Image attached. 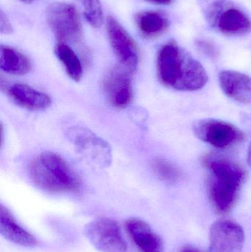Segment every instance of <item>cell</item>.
I'll use <instances>...</instances> for the list:
<instances>
[{
    "label": "cell",
    "mask_w": 251,
    "mask_h": 252,
    "mask_svg": "<svg viewBox=\"0 0 251 252\" xmlns=\"http://www.w3.org/2000/svg\"><path fill=\"white\" fill-rule=\"evenodd\" d=\"M13 32V27L7 16L2 10L0 11V32L1 34H10Z\"/></svg>",
    "instance_id": "603a6c76"
},
{
    "label": "cell",
    "mask_w": 251,
    "mask_h": 252,
    "mask_svg": "<svg viewBox=\"0 0 251 252\" xmlns=\"http://www.w3.org/2000/svg\"><path fill=\"white\" fill-rule=\"evenodd\" d=\"M244 244V230L235 220L221 219L211 226L210 252H242Z\"/></svg>",
    "instance_id": "9c48e42d"
},
{
    "label": "cell",
    "mask_w": 251,
    "mask_h": 252,
    "mask_svg": "<svg viewBox=\"0 0 251 252\" xmlns=\"http://www.w3.org/2000/svg\"><path fill=\"white\" fill-rule=\"evenodd\" d=\"M216 27L225 35H246L251 32V21L243 10L231 5L220 16Z\"/></svg>",
    "instance_id": "9a60e30c"
},
{
    "label": "cell",
    "mask_w": 251,
    "mask_h": 252,
    "mask_svg": "<svg viewBox=\"0 0 251 252\" xmlns=\"http://www.w3.org/2000/svg\"><path fill=\"white\" fill-rule=\"evenodd\" d=\"M146 1L156 4H169L173 1V0H146Z\"/></svg>",
    "instance_id": "cb8c5ba5"
},
{
    "label": "cell",
    "mask_w": 251,
    "mask_h": 252,
    "mask_svg": "<svg viewBox=\"0 0 251 252\" xmlns=\"http://www.w3.org/2000/svg\"><path fill=\"white\" fill-rule=\"evenodd\" d=\"M29 176L35 186L49 193L77 192L82 186L81 178L69 163L58 154L50 151L32 160Z\"/></svg>",
    "instance_id": "7a4b0ae2"
},
{
    "label": "cell",
    "mask_w": 251,
    "mask_h": 252,
    "mask_svg": "<svg viewBox=\"0 0 251 252\" xmlns=\"http://www.w3.org/2000/svg\"><path fill=\"white\" fill-rule=\"evenodd\" d=\"M0 68L10 75H23L30 72L32 63L26 56L16 49L1 45Z\"/></svg>",
    "instance_id": "e0dca14e"
},
{
    "label": "cell",
    "mask_w": 251,
    "mask_h": 252,
    "mask_svg": "<svg viewBox=\"0 0 251 252\" xmlns=\"http://www.w3.org/2000/svg\"><path fill=\"white\" fill-rule=\"evenodd\" d=\"M84 7V14L87 22L94 28H99L104 21L100 0H78Z\"/></svg>",
    "instance_id": "44dd1931"
},
{
    "label": "cell",
    "mask_w": 251,
    "mask_h": 252,
    "mask_svg": "<svg viewBox=\"0 0 251 252\" xmlns=\"http://www.w3.org/2000/svg\"><path fill=\"white\" fill-rule=\"evenodd\" d=\"M155 174L161 180L168 184H174L183 177L181 169L172 161L162 157H157L152 161Z\"/></svg>",
    "instance_id": "d6986e66"
},
{
    "label": "cell",
    "mask_w": 251,
    "mask_h": 252,
    "mask_svg": "<svg viewBox=\"0 0 251 252\" xmlns=\"http://www.w3.org/2000/svg\"><path fill=\"white\" fill-rule=\"evenodd\" d=\"M20 1H22V2L26 3V4H30L34 0H20Z\"/></svg>",
    "instance_id": "4316f807"
},
{
    "label": "cell",
    "mask_w": 251,
    "mask_h": 252,
    "mask_svg": "<svg viewBox=\"0 0 251 252\" xmlns=\"http://www.w3.org/2000/svg\"><path fill=\"white\" fill-rule=\"evenodd\" d=\"M140 32L147 38H154L163 34L169 28V21L166 15L157 10L140 12L136 17Z\"/></svg>",
    "instance_id": "2e32d148"
},
{
    "label": "cell",
    "mask_w": 251,
    "mask_h": 252,
    "mask_svg": "<svg viewBox=\"0 0 251 252\" xmlns=\"http://www.w3.org/2000/svg\"><path fill=\"white\" fill-rule=\"evenodd\" d=\"M205 19L211 27H216L224 10L231 6V0H198Z\"/></svg>",
    "instance_id": "ffe728a7"
},
{
    "label": "cell",
    "mask_w": 251,
    "mask_h": 252,
    "mask_svg": "<svg viewBox=\"0 0 251 252\" xmlns=\"http://www.w3.org/2000/svg\"><path fill=\"white\" fill-rule=\"evenodd\" d=\"M84 234L93 247L101 252H127L128 244L124 239L117 222L109 218H100L84 227Z\"/></svg>",
    "instance_id": "5b68a950"
},
{
    "label": "cell",
    "mask_w": 251,
    "mask_h": 252,
    "mask_svg": "<svg viewBox=\"0 0 251 252\" xmlns=\"http://www.w3.org/2000/svg\"><path fill=\"white\" fill-rule=\"evenodd\" d=\"M127 233L139 252H164L165 246L162 238L144 220L131 218L125 222Z\"/></svg>",
    "instance_id": "8fae6325"
},
{
    "label": "cell",
    "mask_w": 251,
    "mask_h": 252,
    "mask_svg": "<svg viewBox=\"0 0 251 252\" xmlns=\"http://www.w3.org/2000/svg\"><path fill=\"white\" fill-rule=\"evenodd\" d=\"M187 53L175 41H169L160 49L157 57V73L162 84L178 90Z\"/></svg>",
    "instance_id": "52a82bcc"
},
{
    "label": "cell",
    "mask_w": 251,
    "mask_h": 252,
    "mask_svg": "<svg viewBox=\"0 0 251 252\" xmlns=\"http://www.w3.org/2000/svg\"><path fill=\"white\" fill-rule=\"evenodd\" d=\"M66 136L80 154L100 167L110 166L112 148L109 144L89 129L72 127L68 129Z\"/></svg>",
    "instance_id": "277c9868"
},
{
    "label": "cell",
    "mask_w": 251,
    "mask_h": 252,
    "mask_svg": "<svg viewBox=\"0 0 251 252\" xmlns=\"http://www.w3.org/2000/svg\"><path fill=\"white\" fill-rule=\"evenodd\" d=\"M180 252H204L199 250V249L195 248L193 247H186L181 250Z\"/></svg>",
    "instance_id": "d4e9b609"
},
{
    "label": "cell",
    "mask_w": 251,
    "mask_h": 252,
    "mask_svg": "<svg viewBox=\"0 0 251 252\" xmlns=\"http://www.w3.org/2000/svg\"><path fill=\"white\" fill-rule=\"evenodd\" d=\"M196 46L202 53L206 55L208 57L215 59L219 55V51L216 46L211 41H206V40H197L196 41Z\"/></svg>",
    "instance_id": "7402d4cb"
},
{
    "label": "cell",
    "mask_w": 251,
    "mask_h": 252,
    "mask_svg": "<svg viewBox=\"0 0 251 252\" xmlns=\"http://www.w3.org/2000/svg\"><path fill=\"white\" fill-rule=\"evenodd\" d=\"M0 234L10 242L21 247L32 248L38 245V241L33 235L21 226L11 212L0 206Z\"/></svg>",
    "instance_id": "4fadbf2b"
},
{
    "label": "cell",
    "mask_w": 251,
    "mask_h": 252,
    "mask_svg": "<svg viewBox=\"0 0 251 252\" xmlns=\"http://www.w3.org/2000/svg\"><path fill=\"white\" fill-rule=\"evenodd\" d=\"M55 52L57 59L64 66L69 78L75 81H81L84 72L82 63L72 47L65 43L58 42Z\"/></svg>",
    "instance_id": "ac0fdd59"
},
{
    "label": "cell",
    "mask_w": 251,
    "mask_h": 252,
    "mask_svg": "<svg viewBox=\"0 0 251 252\" xmlns=\"http://www.w3.org/2000/svg\"><path fill=\"white\" fill-rule=\"evenodd\" d=\"M201 161L208 172V192L214 209L218 214L229 213L247 179V171L240 163L219 154H206Z\"/></svg>",
    "instance_id": "6da1fadb"
},
{
    "label": "cell",
    "mask_w": 251,
    "mask_h": 252,
    "mask_svg": "<svg viewBox=\"0 0 251 252\" xmlns=\"http://www.w3.org/2000/svg\"><path fill=\"white\" fill-rule=\"evenodd\" d=\"M107 32L113 53L119 65L134 72L139 62V52L132 37L115 18L107 19Z\"/></svg>",
    "instance_id": "ba28073f"
},
{
    "label": "cell",
    "mask_w": 251,
    "mask_h": 252,
    "mask_svg": "<svg viewBox=\"0 0 251 252\" xmlns=\"http://www.w3.org/2000/svg\"><path fill=\"white\" fill-rule=\"evenodd\" d=\"M132 73L118 64L106 75L103 88L108 100L114 107L124 109L133 101Z\"/></svg>",
    "instance_id": "30bf717a"
},
{
    "label": "cell",
    "mask_w": 251,
    "mask_h": 252,
    "mask_svg": "<svg viewBox=\"0 0 251 252\" xmlns=\"http://www.w3.org/2000/svg\"><path fill=\"white\" fill-rule=\"evenodd\" d=\"M195 136L218 148H225L246 140L243 130L233 124L216 119H204L193 126Z\"/></svg>",
    "instance_id": "8992f818"
},
{
    "label": "cell",
    "mask_w": 251,
    "mask_h": 252,
    "mask_svg": "<svg viewBox=\"0 0 251 252\" xmlns=\"http://www.w3.org/2000/svg\"><path fill=\"white\" fill-rule=\"evenodd\" d=\"M247 161L249 165L251 167V142L250 145H249V149H248Z\"/></svg>",
    "instance_id": "484cf974"
},
{
    "label": "cell",
    "mask_w": 251,
    "mask_h": 252,
    "mask_svg": "<svg viewBox=\"0 0 251 252\" xmlns=\"http://www.w3.org/2000/svg\"><path fill=\"white\" fill-rule=\"evenodd\" d=\"M7 93L16 104L28 110H45L52 104L51 98L48 94L27 84H13L9 87Z\"/></svg>",
    "instance_id": "5bb4252c"
},
{
    "label": "cell",
    "mask_w": 251,
    "mask_h": 252,
    "mask_svg": "<svg viewBox=\"0 0 251 252\" xmlns=\"http://www.w3.org/2000/svg\"><path fill=\"white\" fill-rule=\"evenodd\" d=\"M46 17L59 43L76 44L82 40L83 28L73 4L56 1L47 7Z\"/></svg>",
    "instance_id": "3957f363"
},
{
    "label": "cell",
    "mask_w": 251,
    "mask_h": 252,
    "mask_svg": "<svg viewBox=\"0 0 251 252\" xmlns=\"http://www.w3.org/2000/svg\"><path fill=\"white\" fill-rule=\"evenodd\" d=\"M223 93L239 103L251 104V78L233 70H224L219 75Z\"/></svg>",
    "instance_id": "7c38bea8"
}]
</instances>
